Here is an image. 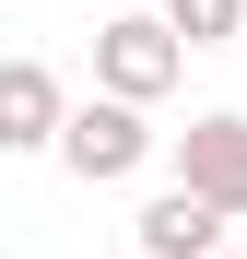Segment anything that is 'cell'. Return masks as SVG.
<instances>
[{"label": "cell", "instance_id": "cell-1", "mask_svg": "<svg viewBox=\"0 0 247 259\" xmlns=\"http://www.w3.org/2000/svg\"><path fill=\"white\" fill-rule=\"evenodd\" d=\"M59 165H71L82 189H118V177H141V165H153L141 95H94V106H71V130H59Z\"/></svg>", "mask_w": 247, "mask_h": 259}, {"label": "cell", "instance_id": "cell-2", "mask_svg": "<svg viewBox=\"0 0 247 259\" xmlns=\"http://www.w3.org/2000/svg\"><path fill=\"white\" fill-rule=\"evenodd\" d=\"M177 71H188V35L165 24V12H118V24L94 35V82H106V95H141V106H153Z\"/></svg>", "mask_w": 247, "mask_h": 259}, {"label": "cell", "instance_id": "cell-3", "mask_svg": "<svg viewBox=\"0 0 247 259\" xmlns=\"http://www.w3.org/2000/svg\"><path fill=\"white\" fill-rule=\"evenodd\" d=\"M224 224H235V212H224L212 189H188V177H177V189H153V200H141V224H130V236H141V259H224Z\"/></svg>", "mask_w": 247, "mask_h": 259}, {"label": "cell", "instance_id": "cell-4", "mask_svg": "<svg viewBox=\"0 0 247 259\" xmlns=\"http://www.w3.org/2000/svg\"><path fill=\"white\" fill-rule=\"evenodd\" d=\"M177 177H188V189H212L224 212H247V118H235V106H212V118H188V130H177Z\"/></svg>", "mask_w": 247, "mask_h": 259}, {"label": "cell", "instance_id": "cell-5", "mask_svg": "<svg viewBox=\"0 0 247 259\" xmlns=\"http://www.w3.org/2000/svg\"><path fill=\"white\" fill-rule=\"evenodd\" d=\"M59 130H71V106H59L47 59H12L0 71V153H59Z\"/></svg>", "mask_w": 247, "mask_h": 259}, {"label": "cell", "instance_id": "cell-6", "mask_svg": "<svg viewBox=\"0 0 247 259\" xmlns=\"http://www.w3.org/2000/svg\"><path fill=\"white\" fill-rule=\"evenodd\" d=\"M165 24H177L188 48H224V35L247 24V0H165Z\"/></svg>", "mask_w": 247, "mask_h": 259}, {"label": "cell", "instance_id": "cell-7", "mask_svg": "<svg viewBox=\"0 0 247 259\" xmlns=\"http://www.w3.org/2000/svg\"><path fill=\"white\" fill-rule=\"evenodd\" d=\"M224 259H235V247H224Z\"/></svg>", "mask_w": 247, "mask_h": 259}]
</instances>
